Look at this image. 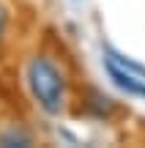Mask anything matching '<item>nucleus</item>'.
<instances>
[{
  "instance_id": "7ed1b4c3",
  "label": "nucleus",
  "mask_w": 145,
  "mask_h": 148,
  "mask_svg": "<svg viewBox=\"0 0 145 148\" xmlns=\"http://www.w3.org/2000/svg\"><path fill=\"white\" fill-rule=\"evenodd\" d=\"M107 52H110V58H112L115 63H120V66H123L126 71H131V74H137V77H145V66H140V63H134V60H129V58H126V55H120V52H115L112 47H110Z\"/></svg>"
},
{
  "instance_id": "20e7f679",
  "label": "nucleus",
  "mask_w": 145,
  "mask_h": 148,
  "mask_svg": "<svg viewBox=\"0 0 145 148\" xmlns=\"http://www.w3.org/2000/svg\"><path fill=\"white\" fill-rule=\"evenodd\" d=\"M0 145H30V137L22 132H8V134H0Z\"/></svg>"
},
{
  "instance_id": "f03ea898",
  "label": "nucleus",
  "mask_w": 145,
  "mask_h": 148,
  "mask_svg": "<svg viewBox=\"0 0 145 148\" xmlns=\"http://www.w3.org/2000/svg\"><path fill=\"white\" fill-rule=\"evenodd\" d=\"M104 66H107V74H110V79H112L115 85H118L120 90H126L129 96H142L145 99V82L137 74H131V71H126L120 63H115L112 58H107L104 60Z\"/></svg>"
},
{
  "instance_id": "39448f33",
  "label": "nucleus",
  "mask_w": 145,
  "mask_h": 148,
  "mask_svg": "<svg viewBox=\"0 0 145 148\" xmlns=\"http://www.w3.org/2000/svg\"><path fill=\"white\" fill-rule=\"evenodd\" d=\"M5 22H8V14H5V8L0 5V38H3V33H5Z\"/></svg>"
},
{
  "instance_id": "f257e3e1",
  "label": "nucleus",
  "mask_w": 145,
  "mask_h": 148,
  "mask_svg": "<svg viewBox=\"0 0 145 148\" xmlns=\"http://www.w3.org/2000/svg\"><path fill=\"white\" fill-rule=\"evenodd\" d=\"M27 85H30L33 99L38 101L44 112L58 115L63 110V93H66V82L60 69L47 58H33L27 63Z\"/></svg>"
}]
</instances>
